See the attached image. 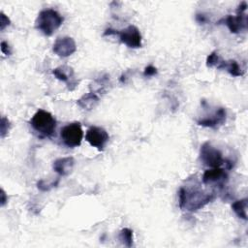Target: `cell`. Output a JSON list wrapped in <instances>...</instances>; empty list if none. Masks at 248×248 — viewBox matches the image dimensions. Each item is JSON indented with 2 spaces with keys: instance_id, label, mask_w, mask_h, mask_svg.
Instances as JSON below:
<instances>
[{
  "instance_id": "cell-5",
  "label": "cell",
  "mask_w": 248,
  "mask_h": 248,
  "mask_svg": "<svg viewBox=\"0 0 248 248\" xmlns=\"http://www.w3.org/2000/svg\"><path fill=\"white\" fill-rule=\"evenodd\" d=\"M60 137L63 143L68 147H77L81 143L83 138V132L80 123L74 122L64 126L61 129Z\"/></svg>"
},
{
  "instance_id": "cell-2",
  "label": "cell",
  "mask_w": 248,
  "mask_h": 248,
  "mask_svg": "<svg viewBox=\"0 0 248 248\" xmlns=\"http://www.w3.org/2000/svg\"><path fill=\"white\" fill-rule=\"evenodd\" d=\"M63 16L53 9H46L39 13L35 25L38 30L46 36L52 35L63 23Z\"/></svg>"
},
{
  "instance_id": "cell-14",
  "label": "cell",
  "mask_w": 248,
  "mask_h": 248,
  "mask_svg": "<svg viewBox=\"0 0 248 248\" xmlns=\"http://www.w3.org/2000/svg\"><path fill=\"white\" fill-rule=\"evenodd\" d=\"M99 97L94 92H89L78 100V105L86 110H90L99 103Z\"/></svg>"
},
{
  "instance_id": "cell-9",
  "label": "cell",
  "mask_w": 248,
  "mask_h": 248,
  "mask_svg": "<svg viewBox=\"0 0 248 248\" xmlns=\"http://www.w3.org/2000/svg\"><path fill=\"white\" fill-rule=\"evenodd\" d=\"M53 52L60 57H67L73 54L77 50V45L73 38L71 37H62L58 38L52 47Z\"/></svg>"
},
{
  "instance_id": "cell-16",
  "label": "cell",
  "mask_w": 248,
  "mask_h": 248,
  "mask_svg": "<svg viewBox=\"0 0 248 248\" xmlns=\"http://www.w3.org/2000/svg\"><path fill=\"white\" fill-rule=\"evenodd\" d=\"M232 208L239 218L247 220V199L235 201L232 204Z\"/></svg>"
},
{
  "instance_id": "cell-23",
  "label": "cell",
  "mask_w": 248,
  "mask_h": 248,
  "mask_svg": "<svg viewBox=\"0 0 248 248\" xmlns=\"http://www.w3.org/2000/svg\"><path fill=\"white\" fill-rule=\"evenodd\" d=\"M196 19L199 23H204L207 21V17L203 14H197Z\"/></svg>"
},
{
  "instance_id": "cell-19",
  "label": "cell",
  "mask_w": 248,
  "mask_h": 248,
  "mask_svg": "<svg viewBox=\"0 0 248 248\" xmlns=\"http://www.w3.org/2000/svg\"><path fill=\"white\" fill-rule=\"evenodd\" d=\"M9 127H10V122L6 117H2L1 118V137L4 138L5 135L8 133L9 131Z\"/></svg>"
},
{
  "instance_id": "cell-3",
  "label": "cell",
  "mask_w": 248,
  "mask_h": 248,
  "mask_svg": "<svg viewBox=\"0 0 248 248\" xmlns=\"http://www.w3.org/2000/svg\"><path fill=\"white\" fill-rule=\"evenodd\" d=\"M30 124L33 130L41 137H50L56 128V120L53 115L44 109H39L35 112Z\"/></svg>"
},
{
  "instance_id": "cell-12",
  "label": "cell",
  "mask_w": 248,
  "mask_h": 248,
  "mask_svg": "<svg viewBox=\"0 0 248 248\" xmlns=\"http://www.w3.org/2000/svg\"><path fill=\"white\" fill-rule=\"evenodd\" d=\"M52 73L57 79L66 82L68 85V88L70 90H73L77 86V81L74 78L75 77L74 71L71 67L63 65V66H60V67L54 69Z\"/></svg>"
},
{
  "instance_id": "cell-7",
  "label": "cell",
  "mask_w": 248,
  "mask_h": 248,
  "mask_svg": "<svg viewBox=\"0 0 248 248\" xmlns=\"http://www.w3.org/2000/svg\"><path fill=\"white\" fill-rule=\"evenodd\" d=\"M109 136L108 132L97 126H91L85 135V140L90 143V145L96 147L99 150H103L106 146L107 142L108 141Z\"/></svg>"
},
{
  "instance_id": "cell-8",
  "label": "cell",
  "mask_w": 248,
  "mask_h": 248,
  "mask_svg": "<svg viewBox=\"0 0 248 248\" xmlns=\"http://www.w3.org/2000/svg\"><path fill=\"white\" fill-rule=\"evenodd\" d=\"M116 35L119 36L120 41L124 45L131 48H138L141 46V35L135 25H129L121 31L116 30Z\"/></svg>"
},
{
  "instance_id": "cell-6",
  "label": "cell",
  "mask_w": 248,
  "mask_h": 248,
  "mask_svg": "<svg viewBox=\"0 0 248 248\" xmlns=\"http://www.w3.org/2000/svg\"><path fill=\"white\" fill-rule=\"evenodd\" d=\"M247 9V3L241 2L238 6L235 16L229 15L226 18H223L221 21H224L225 24L228 26L232 33H239L242 30H246L247 28V16L245 11Z\"/></svg>"
},
{
  "instance_id": "cell-18",
  "label": "cell",
  "mask_w": 248,
  "mask_h": 248,
  "mask_svg": "<svg viewBox=\"0 0 248 248\" xmlns=\"http://www.w3.org/2000/svg\"><path fill=\"white\" fill-rule=\"evenodd\" d=\"M220 60H221L220 56L218 55L217 52L214 51V52L210 53L207 56V58H206V66L207 67H217L219 62H220Z\"/></svg>"
},
{
  "instance_id": "cell-22",
  "label": "cell",
  "mask_w": 248,
  "mask_h": 248,
  "mask_svg": "<svg viewBox=\"0 0 248 248\" xmlns=\"http://www.w3.org/2000/svg\"><path fill=\"white\" fill-rule=\"evenodd\" d=\"M1 50L6 55H10L12 53V49H11L10 46L6 42H2L1 43Z\"/></svg>"
},
{
  "instance_id": "cell-20",
  "label": "cell",
  "mask_w": 248,
  "mask_h": 248,
  "mask_svg": "<svg viewBox=\"0 0 248 248\" xmlns=\"http://www.w3.org/2000/svg\"><path fill=\"white\" fill-rule=\"evenodd\" d=\"M9 24H10V19L3 13H1V16H0V29L4 30V28L6 26H8Z\"/></svg>"
},
{
  "instance_id": "cell-24",
  "label": "cell",
  "mask_w": 248,
  "mask_h": 248,
  "mask_svg": "<svg viewBox=\"0 0 248 248\" xmlns=\"http://www.w3.org/2000/svg\"><path fill=\"white\" fill-rule=\"evenodd\" d=\"M6 202V195L3 190H1V205H4Z\"/></svg>"
},
{
  "instance_id": "cell-17",
  "label": "cell",
  "mask_w": 248,
  "mask_h": 248,
  "mask_svg": "<svg viewBox=\"0 0 248 248\" xmlns=\"http://www.w3.org/2000/svg\"><path fill=\"white\" fill-rule=\"evenodd\" d=\"M119 239L124 245L131 247L133 244V232L128 228L122 229L119 233Z\"/></svg>"
},
{
  "instance_id": "cell-15",
  "label": "cell",
  "mask_w": 248,
  "mask_h": 248,
  "mask_svg": "<svg viewBox=\"0 0 248 248\" xmlns=\"http://www.w3.org/2000/svg\"><path fill=\"white\" fill-rule=\"evenodd\" d=\"M218 69H226L232 77H240L243 75V72L241 71L238 63L234 60L230 61H223L221 60L219 65L217 66Z\"/></svg>"
},
{
  "instance_id": "cell-11",
  "label": "cell",
  "mask_w": 248,
  "mask_h": 248,
  "mask_svg": "<svg viewBox=\"0 0 248 248\" xmlns=\"http://www.w3.org/2000/svg\"><path fill=\"white\" fill-rule=\"evenodd\" d=\"M226 116H227L226 109L224 108H219L214 111L213 114L198 120V124L201 126H203V127H209V128L216 129L220 125L225 123Z\"/></svg>"
},
{
  "instance_id": "cell-21",
  "label": "cell",
  "mask_w": 248,
  "mask_h": 248,
  "mask_svg": "<svg viewBox=\"0 0 248 248\" xmlns=\"http://www.w3.org/2000/svg\"><path fill=\"white\" fill-rule=\"evenodd\" d=\"M156 73H157V69H156L155 67H153L152 65H149V66H147V67L144 69L143 75H144L145 77H152V76H154Z\"/></svg>"
},
{
  "instance_id": "cell-1",
  "label": "cell",
  "mask_w": 248,
  "mask_h": 248,
  "mask_svg": "<svg viewBox=\"0 0 248 248\" xmlns=\"http://www.w3.org/2000/svg\"><path fill=\"white\" fill-rule=\"evenodd\" d=\"M179 207L181 209H186L189 211H196L206 203L210 202L214 199V194L204 193L202 190L194 188L181 187L179 189Z\"/></svg>"
},
{
  "instance_id": "cell-13",
  "label": "cell",
  "mask_w": 248,
  "mask_h": 248,
  "mask_svg": "<svg viewBox=\"0 0 248 248\" xmlns=\"http://www.w3.org/2000/svg\"><path fill=\"white\" fill-rule=\"evenodd\" d=\"M75 165V160L73 157H63L55 160L53 162L52 168L53 170L62 176L68 175L74 168Z\"/></svg>"
},
{
  "instance_id": "cell-10",
  "label": "cell",
  "mask_w": 248,
  "mask_h": 248,
  "mask_svg": "<svg viewBox=\"0 0 248 248\" xmlns=\"http://www.w3.org/2000/svg\"><path fill=\"white\" fill-rule=\"evenodd\" d=\"M227 181L228 174L225 170L221 168H212L211 170H207L202 175V182L206 185L217 184L218 186H222Z\"/></svg>"
},
{
  "instance_id": "cell-4",
  "label": "cell",
  "mask_w": 248,
  "mask_h": 248,
  "mask_svg": "<svg viewBox=\"0 0 248 248\" xmlns=\"http://www.w3.org/2000/svg\"><path fill=\"white\" fill-rule=\"evenodd\" d=\"M200 159L205 166L210 168H220L226 162L222 156L221 151L212 146L208 141L204 142L201 146Z\"/></svg>"
}]
</instances>
